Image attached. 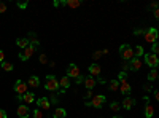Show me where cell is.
Listing matches in <instances>:
<instances>
[{"instance_id":"cell-40","label":"cell","mask_w":159,"mask_h":118,"mask_svg":"<svg viewBox=\"0 0 159 118\" xmlns=\"http://www.w3.org/2000/svg\"><path fill=\"white\" fill-rule=\"evenodd\" d=\"M18 7H19V8H22V10H24V8L27 7V3H18Z\"/></svg>"},{"instance_id":"cell-3","label":"cell","mask_w":159,"mask_h":118,"mask_svg":"<svg viewBox=\"0 0 159 118\" xmlns=\"http://www.w3.org/2000/svg\"><path fill=\"white\" fill-rule=\"evenodd\" d=\"M158 40V30L151 27V29L145 30V42H148V43H156Z\"/></svg>"},{"instance_id":"cell-34","label":"cell","mask_w":159,"mask_h":118,"mask_svg":"<svg viewBox=\"0 0 159 118\" xmlns=\"http://www.w3.org/2000/svg\"><path fill=\"white\" fill-rule=\"evenodd\" d=\"M123 69H124L123 72H126V70H127V69H130V67H129V62H127V61H124V62H123Z\"/></svg>"},{"instance_id":"cell-12","label":"cell","mask_w":159,"mask_h":118,"mask_svg":"<svg viewBox=\"0 0 159 118\" xmlns=\"http://www.w3.org/2000/svg\"><path fill=\"white\" fill-rule=\"evenodd\" d=\"M83 82H85V86H86V89H89V91H91V89L96 86V78H94V77H88V78L83 80Z\"/></svg>"},{"instance_id":"cell-7","label":"cell","mask_w":159,"mask_h":118,"mask_svg":"<svg viewBox=\"0 0 159 118\" xmlns=\"http://www.w3.org/2000/svg\"><path fill=\"white\" fill-rule=\"evenodd\" d=\"M104 102H105V96H102V94H97V96H94V97L91 99L89 105L96 107V108H99V107L104 105Z\"/></svg>"},{"instance_id":"cell-21","label":"cell","mask_w":159,"mask_h":118,"mask_svg":"<svg viewBox=\"0 0 159 118\" xmlns=\"http://www.w3.org/2000/svg\"><path fill=\"white\" fill-rule=\"evenodd\" d=\"M64 5H68L70 8H77L80 7V0H67V2H64Z\"/></svg>"},{"instance_id":"cell-37","label":"cell","mask_w":159,"mask_h":118,"mask_svg":"<svg viewBox=\"0 0 159 118\" xmlns=\"http://www.w3.org/2000/svg\"><path fill=\"white\" fill-rule=\"evenodd\" d=\"M3 58H5V54H3V51H2V50H0V64H2V62H3Z\"/></svg>"},{"instance_id":"cell-15","label":"cell","mask_w":159,"mask_h":118,"mask_svg":"<svg viewBox=\"0 0 159 118\" xmlns=\"http://www.w3.org/2000/svg\"><path fill=\"white\" fill-rule=\"evenodd\" d=\"M27 85H29V86H32V88H37L40 85V80H38V77H29V82H27Z\"/></svg>"},{"instance_id":"cell-36","label":"cell","mask_w":159,"mask_h":118,"mask_svg":"<svg viewBox=\"0 0 159 118\" xmlns=\"http://www.w3.org/2000/svg\"><path fill=\"white\" fill-rule=\"evenodd\" d=\"M0 118H7V112L2 110V108H0Z\"/></svg>"},{"instance_id":"cell-14","label":"cell","mask_w":159,"mask_h":118,"mask_svg":"<svg viewBox=\"0 0 159 118\" xmlns=\"http://www.w3.org/2000/svg\"><path fill=\"white\" fill-rule=\"evenodd\" d=\"M119 91L123 94H129L130 93V85L127 82H121L119 83Z\"/></svg>"},{"instance_id":"cell-24","label":"cell","mask_w":159,"mask_h":118,"mask_svg":"<svg viewBox=\"0 0 159 118\" xmlns=\"http://www.w3.org/2000/svg\"><path fill=\"white\" fill-rule=\"evenodd\" d=\"M32 117L34 118H43V112H41L40 108H35V110L32 112Z\"/></svg>"},{"instance_id":"cell-30","label":"cell","mask_w":159,"mask_h":118,"mask_svg":"<svg viewBox=\"0 0 159 118\" xmlns=\"http://www.w3.org/2000/svg\"><path fill=\"white\" fill-rule=\"evenodd\" d=\"M118 78H119V82H126V78H127V73H126V72H119Z\"/></svg>"},{"instance_id":"cell-35","label":"cell","mask_w":159,"mask_h":118,"mask_svg":"<svg viewBox=\"0 0 159 118\" xmlns=\"http://www.w3.org/2000/svg\"><path fill=\"white\" fill-rule=\"evenodd\" d=\"M134 34H135V35H140V34H145V30H142V29H135Z\"/></svg>"},{"instance_id":"cell-29","label":"cell","mask_w":159,"mask_h":118,"mask_svg":"<svg viewBox=\"0 0 159 118\" xmlns=\"http://www.w3.org/2000/svg\"><path fill=\"white\" fill-rule=\"evenodd\" d=\"M119 107H121V105H119L118 102H111V104H110V108H111L113 112H118V110H119Z\"/></svg>"},{"instance_id":"cell-18","label":"cell","mask_w":159,"mask_h":118,"mask_svg":"<svg viewBox=\"0 0 159 118\" xmlns=\"http://www.w3.org/2000/svg\"><path fill=\"white\" fill-rule=\"evenodd\" d=\"M16 45L19 46V48L24 50V48L29 46V40H27V39H18V40H16Z\"/></svg>"},{"instance_id":"cell-23","label":"cell","mask_w":159,"mask_h":118,"mask_svg":"<svg viewBox=\"0 0 159 118\" xmlns=\"http://www.w3.org/2000/svg\"><path fill=\"white\" fill-rule=\"evenodd\" d=\"M156 78H158V70L151 69V72L148 73V80H151V82H153V80H156Z\"/></svg>"},{"instance_id":"cell-10","label":"cell","mask_w":159,"mask_h":118,"mask_svg":"<svg viewBox=\"0 0 159 118\" xmlns=\"http://www.w3.org/2000/svg\"><path fill=\"white\" fill-rule=\"evenodd\" d=\"M29 115H30V110H29L27 105H19L18 107V117L19 118H27Z\"/></svg>"},{"instance_id":"cell-20","label":"cell","mask_w":159,"mask_h":118,"mask_svg":"<svg viewBox=\"0 0 159 118\" xmlns=\"http://www.w3.org/2000/svg\"><path fill=\"white\" fill-rule=\"evenodd\" d=\"M59 82V86H62V88H68L70 86V78L68 77H62L60 80H57Z\"/></svg>"},{"instance_id":"cell-32","label":"cell","mask_w":159,"mask_h":118,"mask_svg":"<svg viewBox=\"0 0 159 118\" xmlns=\"http://www.w3.org/2000/svg\"><path fill=\"white\" fill-rule=\"evenodd\" d=\"M7 11V5L3 2H0V13H5Z\"/></svg>"},{"instance_id":"cell-39","label":"cell","mask_w":159,"mask_h":118,"mask_svg":"<svg viewBox=\"0 0 159 118\" xmlns=\"http://www.w3.org/2000/svg\"><path fill=\"white\" fill-rule=\"evenodd\" d=\"M40 61H41V62H46L48 59H46V56H45V54H41V56H40Z\"/></svg>"},{"instance_id":"cell-19","label":"cell","mask_w":159,"mask_h":118,"mask_svg":"<svg viewBox=\"0 0 159 118\" xmlns=\"http://www.w3.org/2000/svg\"><path fill=\"white\" fill-rule=\"evenodd\" d=\"M65 117H67V113H65L64 108H60V107L56 108V112H54V118H65Z\"/></svg>"},{"instance_id":"cell-9","label":"cell","mask_w":159,"mask_h":118,"mask_svg":"<svg viewBox=\"0 0 159 118\" xmlns=\"http://www.w3.org/2000/svg\"><path fill=\"white\" fill-rule=\"evenodd\" d=\"M67 77H75V78L80 77V69L75 64H70L67 67Z\"/></svg>"},{"instance_id":"cell-5","label":"cell","mask_w":159,"mask_h":118,"mask_svg":"<svg viewBox=\"0 0 159 118\" xmlns=\"http://www.w3.org/2000/svg\"><path fill=\"white\" fill-rule=\"evenodd\" d=\"M145 62H146L151 69H156L158 64H159V59H158L156 54H153V53L149 54V53H146V54H145Z\"/></svg>"},{"instance_id":"cell-38","label":"cell","mask_w":159,"mask_h":118,"mask_svg":"<svg viewBox=\"0 0 159 118\" xmlns=\"http://www.w3.org/2000/svg\"><path fill=\"white\" fill-rule=\"evenodd\" d=\"M91 96H92V93L89 91V89H88V91H86V96H85V99H89Z\"/></svg>"},{"instance_id":"cell-8","label":"cell","mask_w":159,"mask_h":118,"mask_svg":"<svg viewBox=\"0 0 159 118\" xmlns=\"http://www.w3.org/2000/svg\"><path fill=\"white\" fill-rule=\"evenodd\" d=\"M37 104H38L40 110H49V107H51L49 99H46V97H40L38 101H37Z\"/></svg>"},{"instance_id":"cell-17","label":"cell","mask_w":159,"mask_h":118,"mask_svg":"<svg viewBox=\"0 0 159 118\" xmlns=\"http://www.w3.org/2000/svg\"><path fill=\"white\" fill-rule=\"evenodd\" d=\"M123 107H124V108H132V107H134V99H132V97H124Z\"/></svg>"},{"instance_id":"cell-2","label":"cell","mask_w":159,"mask_h":118,"mask_svg":"<svg viewBox=\"0 0 159 118\" xmlns=\"http://www.w3.org/2000/svg\"><path fill=\"white\" fill-rule=\"evenodd\" d=\"M119 54H121V58H123V61H130L134 58V50L130 48L129 45H121L119 46Z\"/></svg>"},{"instance_id":"cell-33","label":"cell","mask_w":159,"mask_h":118,"mask_svg":"<svg viewBox=\"0 0 159 118\" xmlns=\"http://www.w3.org/2000/svg\"><path fill=\"white\" fill-rule=\"evenodd\" d=\"M100 56H102V51H96V53L92 54V58H94V59H99Z\"/></svg>"},{"instance_id":"cell-28","label":"cell","mask_w":159,"mask_h":118,"mask_svg":"<svg viewBox=\"0 0 159 118\" xmlns=\"http://www.w3.org/2000/svg\"><path fill=\"white\" fill-rule=\"evenodd\" d=\"M135 54H137V56H143V54H145V53H143V48H142L140 45L134 50V56H135Z\"/></svg>"},{"instance_id":"cell-27","label":"cell","mask_w":159,"mask_h":118,"mask_svg":"<svg viewBox=\"0 0 159 118\" xmlns=\"http://www.w3.org/2000/svg\"><path fill=\"white\" fill-rule=\"evenodd\" d=\"M29 37H30V42H32V46H38V40H37V37H35V34H29Z\"/></svg>"},{"instance_id":"cell-6","label":"cell","mask_w":159,"mask_h":118,"mask_svg":"<svg viewBox=\"0 0 159 118\" xmlns=\"http://www.w3.org/2000/svg\"><path fill=\"white\" fill-rule=\"evenodd\" d=\"M15 91H16L18 96H22V94H26V93H27V83L21 82V80H18V82L15 83Z\"/></svg>"},{"instance_id":"cell-25","label":"cell","mask_w":159,"mask_h":118,"mask_svg":"<svg viewBox=\"0 0 159 118\" xmlns=\"http://www.w3.org/2000/svg\"><path fill=\"white\" fill-rule=\"evenodd\" d=\"M2 69H3V70H7V72H10V70H13V64L5 62V61H3V62H2Z\"/></svg>"},{"instance_id":"cell-41","label":"cell","mask_w":159,"mask_h":118,"mask_svg":"<svg viewBox=\"0 0 159 118\" xmlns=\"http://www.w3.org/2000/svg\"><path fill=\"white\" fill-rule=\"evenodd\" d=\"M75 80H77V83H81V82H83V78H81V77H77Z\"/></svg>"},{"instance_id":"cell-26","label":"cell","mask_w":159,"mask_h":118,"mask_svg":"<svg viewBox=\"0 0 159 118\" xmlns=\"http://www.w3.org/2000/svg\"><path fill=\"white\" fill-rule=\"evenodd\" d=\"M110 89H111V91H115V89H119V82H118V80H113V82L110 83Z\"/></svg>"},{"instance_id":"cell-31","label":"cell","mask_w":159,"mask_h":118,"mask_svg":"<svg viewBox=\"0 0 159 118\" xmlns=\"http://www.w3.org/2000/svg\"><path fill=\"white\" fill-rule=\"evenodd\" d=\"M158 53H159V45H158V42H156V43H153V54L158 56Z\"/></svg>"},{"instance_id":"cell-4","label":"cell","mask_w":159,"mask_h":118,"mask_svg":"<svg viewBox=\"0 0 159 118\" xmlns=\"http://www.w3.org/2000/svg\"><path fill=\"white\" fill-rule=\"evenodd\" d=\"M34 53H35V46L29 45L27 48H24V50L19 53V59H21V61H27V59H30L32 56H34Z\"/></svg>"},{"instance_id":"cell-1","label":"cell","mask_w":159,"mask_h":118,"mask_svg":"<svg viewBox=\"0 0 159 118\" xmlns=\"http://www.w3.org/2000/svg\"><path fill=\"white\" fill-rule=\"evenodd\" d=\"M45 89H48V91H57L59 89V82L54 75H48V77H46Z\"/></svg>"},{"instance_id":"cell-13","label":"cell","mask_w":159,"mask_h":118,"mask_svg":"<svg viewBox=\"0 0 159 118\" xmlns=\"http://www.w3.org/2000/svg\"><path fill=\"white\" fill-rule=\"evenodd\" d=\"M89 73L92 75V77H99L100 75V65L99 64H92L89 67Z\"/></svg>"},{"instance_id":"cell-16","label":"cell","mask_w":159,"mask_h":118,"mask_svg":"<svg viewBox=\"0 0 159 118\" xmlns=\"http://www.w3.org/2000/svg\"><path fill=\"white\" fill-rule=\"evenodd\" d=\"M35 101V96L32 93L27 91L26 94H22V102H34Z\"/></svg>"},{"instance_id":"cell-22","label":"cell","mask_w":159,"mask_h":118,"mask_svg":"<svg viewBox=\"0 0 159 118\" xmlns=\"http://www.w3.org/2000/svg\"><path fill=\"white\" fill-rule=\"evenodd\" d=\"M153 107L151 105H146V107H145V117H146V118H151L153 117Z\"/></svg>"},{"instance_id":"cell-11","label":"cell","mask_w":159,"mask_h":118,"mask_svg":"<svg viewBox=\"0 0 159 118\" xmlns=\"http://www.w3.org/2000/svg\"><path fill=\"white\" fill-rule=\"evenodd\" d=\"M129 67L132 70H138L140 67H142V61H140L138 58H132V59H130V62H129Z\"/></svg>"},{"instance_id":"cell-42","label":"cell","mask_w":159,"mask_h":118,"mask_svg":"<svg viewBox=\"0 0 159 118\" xmlns=\"http://www.w3.org/2000/svg\"><path fill=\"white\" fill-rule=\"evenodd\" d=\"M113 118H123V117H113Z\"/></svg>"}]
</instances>
